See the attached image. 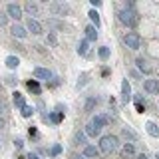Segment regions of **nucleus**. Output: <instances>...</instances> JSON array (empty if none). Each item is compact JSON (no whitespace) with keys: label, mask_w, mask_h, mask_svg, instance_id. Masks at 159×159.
I'll return each mask as SVG.
<instances>
[{"label":"nucleus","mask_w":159,"mask_h":159,"mask_svg":"<svg viewBox=\"0 0 159 159\" xmlns=\"http://www.w3.org/2000/svg\"><path fill=\"white\" fill-rule=\"evenodd\" d=\"M117 20L127 28H135L137 22H139V14L135 12V8H119L117 10Z\"/></svg>","instance_id":"f257e3e1"},{"label":"nucleus","mask_w":159,"mask_h":159,"mask_svg":"<svg viewBox=\"0 0 159 159\" xmlns=\"http://www.w3.org/2000/svg\"><path fill=\"white\" fill-rule=\"evenodd\" d=\"M117 147H119V139H117V135H103V137H99V145H98V149H99L102 153H113Z\"/></svg>","instance_id":"f03ea898"},{"label":"nucleus","mask_w":159,"mask_h":159,"mask_svg":"<svg viewBox=\"0 0 159 159\" xmlns=\"http://www.w3.org/2000/svg\"><path fill=\"white\" fill-rule=\"evenodd\" d=\"M48 10L54 14V16H68L70 14V4L68 2H50Z\"/></svg>","instance_id":"7ed1b4c3"},{"label":"nucleus","mask_w":159,"mask_h":159,"mask_svg":"<svg viewBox=\"0 0 159 159\" xmlns=\"http://www.w3.org/2000/svg\"><path fill=\"white\" fill-rule=\"evenodd\" d=\"M123 42H125V46L129 50H139V48H141V36H139L137 32H125Z\"/></svg>","instance_id":"20e7f679"},{"label":"nucleus","mask_w":159,"mask_h":159,"mask_svg":"<svg viewBox=\"0 0 159 159\" xmlns=\"http://www.w3.org/2000/svg\"><path fill=\"white\" fill-rule=\"evenodd\" d=\"M135 66L139 68V72H141V74H147V76H149V74H153V66L149 64V60H145L143 56H137Z\"/></svg>","instance_id":"39448f33"},{"label":"nucleus","mask_w":159,"mask_h":159,"mask_svg":"<svg viewBox=\"0 0 159 159\" xmlns=\"http://www.w3.org/2000/svg\"><path fill=\"white\" fill-rule=\"evenodd\" d=\"M26 30L32 32L34 36H40V34H42V24H40L36 18H28L26 20Z\"/></svg>","instance_id":"423d86ee"},{"label":"nucleus","mask_w":159,"mask_h":159,"mask_svg":"<svg viewBox=\"0 0 159 159\" xmlns=\"http://www.w3.org/2000/svg\"><path fill=\"white\" fill-rule=\"evenodd\" d=\"M143 89L151 96H159V80H145L143 82Z\"/></svg>","instance_id":"0eeeda50"},{"label":"nucleus","mask_w":159,"mask_h":159,"mask_svg":"<svg viewBox=\"0 0 159 159\" xmlns=\"http://www.w3.org/2000/svg\"><path fill=\"white\" fill-rule=\"evenodd\" d=\"M48 28L52 30H66V32H72V26H68L64 20H58V18H50L48 20Z\"/></svg>","instance_id":"6e6552de"},{"label":"nucleus","mask_w":159,"mask_h":159,"mask_svg":"<svg viewBox=\"0 0 159 159\" xmlns=\"http://www.w3.org/2000/svg\"><path fill=\"white\" fill-rule=\"evenodd\" d=\"M10 34H12L14 38H26L28 36V30H26V26H22V24H12L10 26Z\"/></svg>","instance_id":"1a4fd4ad"},{"label":"nucleus","mask_w":159,"mask_h":159,"mask_svg":"<svg viewBox=\"0 0 159 159\" xmlns=\"http://www.w3.org/2000/svg\"><path fill=\"white\" fill-rule=\"evenodd\" d=\"M6 14H8V18H14V20H20L22 18V6H18V4H8L6 6Z\"/></svg>","instance_id":"9d476101"},{"label":"nucleus","mask_w":159,"mask_h":159,"mask_svg":"<svg viewBox=\"0 0 159 159\" xmlns=\"http://www.w3.org/2000/svg\"><path fill=\"white\" fill-rule=\"evenodd\" d=\"M131 86H129V82L127 80H123L121 82V102L123 103H127V102H131Z\"/></svg>","instance_id":"9b49d317"},{"label":"nucleus","mask_w":159,"mask_h":159,"mask_svg":"<svg viewBox=\"0 0 159 159\" xmlns=\"http://www.w3.org/2000/svg\"><path fill=\"white\" fill-rule=\"evenodd\" d=\"M92 123H93L96 127L103 129V127H106L107 123H109V117L106 116V113H98V116H93V117H92Z\"/></svg>","instance_id":"f8f14e48"},{"label":"nucleus","mask_w":159,"mask_h":159,"mask_svg":"<svg viewBox=\"0 0 159 159\" xmlns=\"http://www.w3.org/2000/svg\"><path fill=\"white\" fill-rule=\"evenodd\" d=\"M32 74H34V78H36V80H46V82L52 80V72L46 70V68H34Z\"/></svg>","instance_id":"ddd939ff"},{"label":"nucleus","mask_w":159,"mask_h":159,"mask_svg":"<svg viewBox=\"0 0 159 159\" xmlns=\"http://www.w3.org/2000/svg\"><path fill=\"white\" fill-rule=\"evenodd\" d=\"M99 153H102V151H99L96 145H86V147H84V157H86V159H98Z\"/></svg>","instance_id":"4468645a"},{"label":"nucleus","mask_w":159,"mask_h":159,"mask_svg":"<svg viewBox=\"0 0 159 159\" xmlns=\"http://www.w3.org/2000/svg\"><path fill=\"white\" fill-rule=\"evenodd\" d=\"M121 155L127 157V159H135V145L133 143H123V149H121Z\"/></svg>","instance_id":"2eb2a0df"},{"label":"nucleus","mask_w":159,"mask_h":159,"mask_svg":"<svg viewBox=\"0 0 159 159\" xmlns=\"http://www.w3.org/2000/svg\"><path fill=\"white\" fill-rule=\"evenodd\" d=\"M12 103H14V107H18V109L26 107V99H24V96L20 92H14L12 93Z\"/></svg>","instance_id":"dca6fc26"},{"label":"nucleus","mask_w":159,"mask_h":159,"mask_svg":"<svg viewBox=\"0 0 159 159\" xmlns=\"http://www.w3.org/2000/svg\"><path fill=\"white\" fill-rule=\"evenodd\" d=\"M121 135L127 139V143H137V139H139V137H137V133L133 131L131 127H123V129H121Z\"/></svg>","instance_id":"f3484780"},{"label":"nucleus","mask_w":159,"mask_h":159,"mask_svg":"<svg viewBox=\"0 0 159 159\" xmlns=\"http://www.w3.org/2000/svg\"><path fill=\"white\" fill-rule=\"evenodd\" d=\"M24 10L30 14V18H34V16H40V6L36 2H26L24 4Z\"/></svg>","instance_id":"a211bd4d"},{"label":"nucleus","mask_w":159,"mask_h":159,"mask_svg":"<svg viewBox=\"0 0 159 159\" xmlns=\"http://www.w3.org/2000/svg\"><path fill=\"white\" fill-rule=\"evenodd\" d=\"M145 131H147L151 137L159 139V125H157L155 121H147V123H145Z\"/></svg>","instance_id":"6ab92c4d"},{"label":"nucleus","mask_w":159,"mask_h":159,"mask_svg":"<svg viewBox=\"0 0 159 159\" xmlns=\"http://www.w3.org/2000/svg\"><path fill=\"white\" fill-rule=\"evenodd\" d=\"M84 133H86L88 137H98L99 133H102V129H99V127H96L92 121H89L88 125H86V129H84Z\"/></svg>","instance_id":"aec40b11"},{"label":"nucleus","mask_w":159,"mask_h":159,"mask_svg":"<svg viewBox=\"0 0 159 159\" xmlns=\"http://www.w3.org/2000/svg\"><path fill=\"white\" fill-rule=\"evenodd\" d=\"M98 102L99 99L96 98V96H89L88 99H86V103H84V111H88V113H92V109L98 106Z\"/></svg>","instance_id":"412c9836"},{"label":"nucleus","mask_w":159,"mask_h":159,"mask_svg":"<svg viewBox=\"0 0 159 159\" xmlns=\"http://www.w3.org/2000/svg\"><path fill=\"white\" fill-rule=\"evenodd\" d=\"M84 32H86V40H88V42H96V40H98V28L96 26H88Z\"/></svg>","instance_id":"4be33fe9"},{"label":"nucleus","mask_w":159,"mask_h":159,"mask_svg":"<svg viewBox=\"0 0 159 159\" xmlns=\"http://www.w3.org/2000/svg\"><path fill=\"white\" fill-rule=\"evenodd\" d=\"M88 141V135L84 131H76L74 133V145H86Z\"/></svg>","instance_id":"5701e85b"},{"label":"nucleus","mask_w":159,"mask_h":159,"mask_svg":"<svg viewBox=\"0 0 159 159\" xmlns=\"http://www.w3.org/2000/svg\"><path fill=\"white\" fill-rule=\"evenodd\" d=\"M88 46H89V42H88L86 38L80 40V42H78V48H76V52L80 54V56H86V54H88Z\"/></svg>","instance_id":"b1692460"},{"label":"nucleus","mask_w":159,"mask_h":159,"mask_svg":"<svg viewBox=\"0 0 159 159\" xmlns=\"http://www.w3.org/2000/svg\"><path fill=\"white\" fill-rule=\"evenodd\" d=\"M26 88L30 89V92H34L36 96H40V92H42V88H40V84L36 82V80H28V82H26Z\"/></svg>","instance_id":"393cba45"},{"label":"nucleus","mask_w":159,"mask_h":159,"mask_svg":"<svg viewBox=\"0 0 159 159\" xmlns=\"http://www.w3.org/2000/svg\"><path fill=\"white\" fill-rule=\"evenodd\" d=\"M88 16H89V20H92V26H96V28L102 26V20H99V14L96 12V10H89Z\"/></svg>","instance_id":"a878e982"},{"label":"nucleus","mask_w":159,"mask_h":159,"mask_svg":"<svg viewBox=\"0 0 159 159\" xmlns=\"http://www.w3.org/2000/svg\"><path fill=\"white\" fill-rule=\"evenodd\" d=\"M6 66H8L10 70H16V68L20 66V58H18V56H8V58H6Z\"/></svg>","instance_id":"bb28decb"},{"label":"nucleus","mask_w":159,"mask_h":159,"mask_svg":"<svg viewBox=\"0 0 159 159\" xmlns=\"http://www.w3.org/2000/svg\"><path fill=\"white\" fill-rule=\"evenodd\" d=\"M46 119H50L52 123H60V121L64 119V113H60V111H50Z\"/></svg>","instance_id":"cd10ccee"},{"label":"nucleus","mask_w":159,"mask_h":159,"mask_svg":"<svg viewBox=\"0 0 159 159\" xmlns=\"http://www.w3.org/2000/svg\"><path fill=\"white\" fill-rule=\"evenodd\" d=\"M133 102H135V107H137L139 113L145 111V99H143L141 96H135V98H133Z\"/></svg>","instance_id":"c85d7f7f"},{"label":"nucleus","mask_w":159,"mask_h":159,"mask_svg":"<svg viewBox=\"0 0 159 159\" xmlns=\"http://www.w3.org/2000/svg\"><path fill=\"white\" fill-rule=\"evenodd\" d=\"M98 56H99V60H103V62H106V60L109 58V48H107V46H99Z\"/></svg>","instance_id":"c756f323"},{"label":"nucleus","mask_w":159,"mask_h":159,"mask_svg":"<svg viewBox=\"0 0 159 159\" xmlns=\"http://www.w3.org/2000/svg\"><path fill=\"white\" fill-rule=\"evenodd\" d=\"M60 153H62V145H60V143H56V145L50 147L48 155H50V157H56V155H60Z\"/></svg>","instance_id":"7c9ffc66"},{"label":"nucleus","mask_w":159,"mask_h":159,"mask_svg":"<svg viewBox=\"0 0 159 159\" xmlns=\"http://www.w3.org/2000/svg\"><path fill=\"white\" fill-rule=\"evenodd\" d=\"M34 111H36V109H34L32 106H26L20 113H22V117H32V116H34Z\"/></svg>","instance_id":"2f4dec72"},{"label":"nucleus","mask_w":159,"mask_h":159,"mask_svg":"<svg viewBox=\"0 0 159 159\" xmlns=\"http://www.w3.org/2000/svg\"><path fill=\"white\" fill-rule=\"evenodd\" d=\"M88 84V74H82V76H80V80H78V84H76V88L80 89V88H84Z\"/></svg>","instance_id":"473e14b6"},{"label":"nucleus","mask_w":159,"mask_h":159,"mask_svg":"<svg viewBox=\"0 0 159 159\" xmlns=\"http://www.w3.org/2000/svg\"><path fill=\"white\" fill-rule=\"evenodd\" d=\"M4 84H6V86H16L18 80H16V76H6L4 78Z\"/></svg>","instance_id":"72a5a7b5"},{"label":"nucleus","mask_w":159,"mask_h":159,"mask_svg":"<svg viewBox=\"0 0 159 159\" xmlns=\"http://www.w3.org/2000/svg\"><path fill=\"white\" fill-rule=\"evenodd\" d=\"M48 44H50V46H56V44H58L56 34H54V32H48Z\"/></svg>","instance_id":"f704fd0d"},{"label":"nucleus","mask_w":159,"mask_h":159,"mask_svg":"<svg viewBox=\"0 0 159 159\" xmlns=\"http://www.w3.org/2000/svg\"><path fill=\"white\" fill-rule=\"evenodd\" d=\"M6 24H8V14L0 10V26H6Z\"/></svg>","instance_id":"c9c22d12"},{"label":"nucleus","mask_w":159,"mask_h":159,"mask_svg":"<svg viewBox=\"0 0 159 159\" xmlns=\"http://www.w3.org/2000/svg\"><path fill=\"white\" fill-rule=\"evenodd\" d=\"M66 106H64V103H58V106H56V111H60V113H64V116H66Z\"/></svg>","instance_id":"e433bc0d"},{"label":"nucleus","mask_w":159,"mask_h":159,"mask_svg":"<svg viewBox=\"0 0 159 159\" xmlns=\"http://www.w3.org/2000/svg\"><path fill=\"white\" fill-rule=\"evenodd\" d=\"M14 147H16V149H22V147H24V141H22L20 137H18V139H14Z\"/></svg>","instance_id":"4c0bfd02"},{"label":"nucleus","mask_w":159,"mask_h":159,"mask_svg":"<svg viewBox=\"0 0 159 159\" xmlns=\"http://www.w3.org/2000/svg\"><path fill=\"white\" fill-rule=\"evenodd\" d=\"M92 6L93 8H99V6H102V0H92Z\"/></svg>","instance_id":"58836bf2"},{"label":"nucleus","mask_w":159,"mask_h":159,"mask_svg":"<svg viewBox=\"0 0 159 159\" xmlns=\"http://www.w3.org/2000/svg\"><path fill=\"white\" fill-rule=\"evenodd\" d=\"M135 159H149V155H147V153H137Z\"/></svg>","instance_id":"ea45409f"},{"label":"nucleus","mask_w":159,"mask_h":159,"mask_svg":"<svg viewBox=\"0 0 159 159\" xmlns=\"http://www.w3.org/2000/svg\"><path fill=\"white\" fill-rule=\"evenodd\" d=\"M28 133H30V137H34L38 131H36V127H30V129H28Z\"/></svg>","instance_id":"a19ab883"},{"label":"nucleus","mask_w":159,"mask_h":159,"mask_svg":"<svg viewBox=\"0 0 159 159\" xmlns=\"http://www.w3.org/2000/svg\"><path fill=\"white\" fill-rule=\"evenodd\" d=\"M28 159H40V157L36 155V153H28Z\"/></svg>","instance_id":"79ce46f5"},{"label":"nucleus","mask_w":159,"mask_h":159,"mask_svg":"<svg viewBox=\"0 0 159 159\" xmlns=\"http://www.w3.org/2000/svg\"><path fill=\"white\" fill-rule=\"evenodd\" d=\"M2 125H4V121H2V119H0V127H2Z\"/></svg>","instance_id":"37998d69"},{"label":"nucleus","mask_w":159,"mask_h":159,"mask_svg":"<svg viewBox=\"0 0 159 159\" xmlns=\"http://www.w3.org/2000/svg\"><path fill=\"white\" fill-rule=\"evenodd\" d=\"M155 159H159V153H155Z\"/></svg>","instance_id":"c03bdc74"},{"label":"nucleus","mask_w":159,"mask_h":159,"mask_svg":"<svg viewBox=\"0 0 159 159\" xmlns=\"http://www.w3.org/2000/svg\"><path fill=\"white\" fill-rule=\"evenodd\" d=\"M76 159H86V157H84V155H82V157H76Z\"/></svg>","instance_id":"a18cd8bd"}]
</instances>
